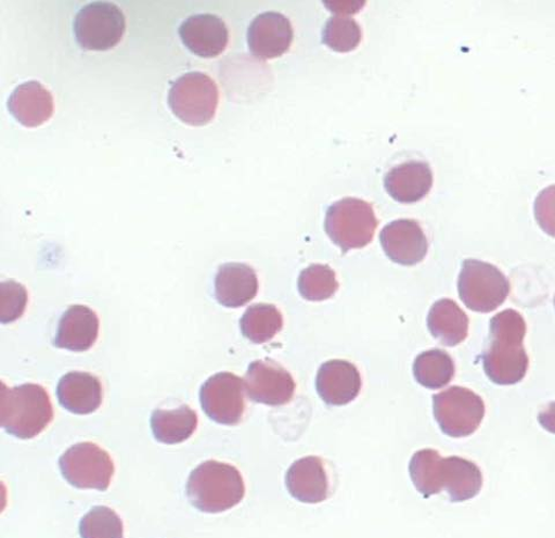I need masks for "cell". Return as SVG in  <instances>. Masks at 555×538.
Instances as JSON below:
<instances>
[{
    "label": "cell",
    "mask_w": 555,
    "mask_h": 538,
    "mask_svg": "<svg viewBox=\"0 0 555 538\" xmlns=\"http://www.w3.org/2000/svg\"><path fill=\"white\" fill-rule=\"evenodd\" d=\"M527 323L514 309L499 312L490 322V344L482 355L486 375L496 385L511 386L522 381L529 369L524 341Z\"/></svg>",
    "instance_id": "1"
},
{
    "label": "cell",
    "mask_w": 555,
    "mask_h": 538,
    "mask_svg": "<svg viewBox=\"0 0 555 538\" xmlns=\"http://www.w3.org/2000/svg\"><path fill=\"white\" fill-rule=\"evenodd\" d=\"M245 495V481L237 469L214 460L199 464L186 483L191 505L204 513L216 514L232 510Z\"/></svg>",
    "instance_id": "2"
},
{
    "label": "cell",
    "mask_w": 555,
    "mask_h": 538,
    "mask_svg": "<svg viewBox=\"0 0 555 538\" xmlns=\"http://www.w3.org/2000/svg\"><path fill=\"white\" fill-rule=\"evenodd\" d=\"M54 420V409L47 390L26 384L9 388L3 384L0 422L11 436L20 439L38 437Z\"/></svg>",
    "instance_id": "3"
},
{
    "label": "cell",
    "mask_w": 555,
    "mask_h": 538,
    "mask_svg": "<svg viewBox=\"0 0 555 538\" xmlns=\"http://www.w3.org/2000/svg\"><path fill=\"white\" fill-rule=\"evenodd\" d=\"M377 226L372 204L353 197L330 206L324 222L326 234L344 254L369 246Z\"/></svg>",
    "instance_id": "4"
},
{
    "label": "cell",
    "mask_w": 555,
    "mask_h": 538,
    "mask_svg": "<svg viewBox=\"0 0 555 538\" xmlns=\"http://www.w3.org/2000/svg\"><path fill=\"white\" fill-rule=\"evenodd\" d=\"M168 103L185 125L203 127L215 118L219 91L215 80L203 73H189L170 87Z\"/></svg>",
    "instance_id": "5"
},
{
    "label": "cell",
    "mask_w": 555,
    "mask_h": 538,
    "mask_svg": "<svg viewBox=\"0 0 555 538\" xmlns=\"http://www.w3.org/2000/svg\"><path fill=\"white\" fill-rule=\"evenodd\" d=\"M511 292L507 277L496 267L478 259H466L459 277V293L474 311L491 312L506 302Z\"/></svg>",
    "instance_id": "6"
},
{
    "label": "cell",
    "mask_w": 555,
    "mask_h": 538,
    "mask_svg": "<svg viewBox=\"0 0 555 538\" xmlns=\"http://www.w3.org/2000/svg\"><path fill=\"white\" fill-rule=\"evenodd\" d=\"M433 410L441 431L451 438L472 436L485 417L482 398L459 386L434 395Z\"/></svg>",
    "instance_id": "7"
},
{
    "label": "cell",
    "mask_w": 555,
    "mask_h": 538,
    "mask_svg": "<svg viewBox=\"0 0 555 538\" xmlns=\"http://www.w3.org/2000/svg\"><path fill=\"white\" fill-rule=\"evenodd\" d=\"M63 477L78 489L107 491L115 465L106 450L93 443L68 448L60 459Z\"/></svg>",
    "instance_id": "8"
},
{
    "label": "cell",
    "mask_w": 555,
    "mask_h": 538,
    "mask_svg": "<svg viewBox=\"0 0 555 538\" xmlns=\"http://www.w3.org/2000/svg\"><path fill=\"white\" fill-rule=\"evenodd\" d=\"M126 16L112 3H92L79 11L75 35L86 50L104 51L116 47L126 33Z\"/></svg>",
    "instance_id": "9"
},
{
    "label": "cell",
    "mask_w": 555,
    "mask_h": 538,
    "mask_svg": "<svg viewBox=\"0 0 555 538\" xmlns=\"http://www.w3.org/2000/svg\"><path fill=\"white\" fill-rule=\"evenodd\" d=\"M245 381L230 372L205 381L199 398L204 412L221 425H237L246 411Z\"/></svg>",
    "instance_id": "10"
},
{
    "label": "cell",
    "mask_w": 555,
    "mask_h": 538,
    "mask_svg": "<svg viewBox=\"0 0 555 538\" xmlns=\"http://www.w3.org/2000/svg\"><path fill=\"white\" fill-rule=\"evenodd\" d=\"M245 387L251 401L270 407L289 404L297 388L289 372L271 359L249 364Z\"/></svg>",
    "instance_id": "11"
},
{
    "label": "cell",
    "mask_w": 555,
    "mask_h": 538,
    "mask_svg": "<svg viewBox=\"0 0 555 538\" xmlns=\"http://www.w3.org/2000/svg\"><path fill=\"white\" fill-rule=\"evenodd\" d=\"M382 248L392 262L415 266L428 252V241L418 221L398 219L386 226L379 234Z\"/></svg>",
    "instance_id": "12"
},
{
    "label": "cell",
    "mask_w": 555,
    "mask_h": 538,
    "mask_svg": "<svg viewBox=\"0 0 555 538\" xmlns=\"http://www.w3.org/2000/svg\"><path fill=\"white\" fill-rule=\"evenodd\" d=\"M294 31L288 17L278 12H266L255 17L248 29V46L258 60H273L289 50Z\"/></svg>",
    "instance_id": "13"
},
{
    "label": "cell",
    "mask_w": 555,
    "mask_h": 538,
    "mask_svg": "<svg viewBox=\"0 0 555 538\" xmlns=\"http://www.w3.org/2000/svg\"><path fill=\"white\" fill-rule=\"evenodd\" d=\"M183 44L193 54L215 59L228 48V26L215 14H196L188 17L179 29Z\"/></svg>",
    "instance_id": "14"
},
{
    "label": "cell",
    "mask_w": 555,
    "mask_h": 538,
    "mask_svg": "<svg viewBox=\"0 0 555 538\" xmlns=\"http://www.w3.org/2000/svg\"><path fill=\"white\" fill-rule=\"evenodd\" d=\"M317 389L328 406L340 407L354 401L361 390V375L350 361L330 360L317 376Z\"/></svg>",
    "instance_id": "15"
},
{
    "label": "cell",
    "mask_w": 555,
    "mask_h": 538,
    "mask_svg": "<svg viewBox=\"0 0 555 538\" xmlns=\"http://www.w3.org/2000/svg\"><path fill=\"white\" fill-rule=\"evenodd\" d=\"M96 312L82 305L69 307L61 318L54 345L74 353L89 351L99 337Z\"/></svg>",
    "instance_id": "16"
},
{
    "label": "cell",
    "mask_w": 555,
    "mask_h": 538,
    "mask_svg": "<svg viewBox=\"0 0 555 538\" xmlns=\"http://www.w3.org/2000/svg\"><path fill=\"white\" fill-rule=\"evenodd\" d=\"M8 107L21 125L38 128L54 115V98L42 84L31 80L16 87Z\"/></svg>",
    "instance_id": "17"
},
{
    "label": "cell",
    "mask_w": 555,
    "mask_h": 538,
    "mask_svg": "<svg viewBox=\"0 0 555 538\" xmlns=\"http://www.w3.org/2000/svg\"><path fill=\"white\" fill-rule=\"evenodd\" d=\"M289 495L304 503H320L328 496V478L324 462L318 457L295 461L286 474Z\"/></svg>",
    "instance_id": "18"
},
{
    "label": "cell",
    "mask_w": 555,
    "mask_h": 538,
    "mask_svg": "<svg viewBox=\"0 0 555 538\" xmlns=\"http://www.w3.org/2000/svg\"><path fill=\"white\" fill-rule=\"evenodd\" d=\"M385 187L398 203H416L428 195L433 187V171L427 163L408 162L387 172Z\"/></svg>",
    "instance_id": "19"
},
{
    "label": "cell",
    "mask_w": 555,
    "mask_h": 538,
    "mask_svg": "<svg viewBox=\"0 0 555 538\" xmlns=\"http://www.w3.org/2000/svg\"><path fill=\"white\" fill-rule=\"evenodd\" d=\"M215 289L216 298L223 307L238 308L245 306L257 295V273L247 265H223L216 276Z\"/></svg>",
    "instance_id": "20"
},
{
    "label": "cell",
    "mask_w": 555,
    "mask_h": 538,
    "mask_svg": "<svg viewBox=\"0 0 555 538\" xmlns=\"http://www.w3.org/2000/svg\"><path fill=\"white\" fill-rule=\"evenodd\" d=\"M60 405L76 414L95 412L103 398L100 380L85 372H72L64 375L57 386Z\"/></svg>",
    "instance_id": "21"
},
{
    "label": "cell",
    "mask_w": 555,
    "mask_h": 538,
    "mask_svg": "<svg viewBox=\"0 0 555 538\" xmlns=\"http://www.w3.org/2000/svg\"><path fill=\"white\" fill-rule=\"evenodd\" d=\"M479 466L468 460L450 457L442 461V485L450 500L462 502L475 498L482 488Z\"/></svg>",
    "instance_id": "22"
},
{
    "label": "cell",
    "mask_w": 555,
    "mask_h": 538,
    "mask_svg": "<svg viewBox=\"0 0 555 538\" xmlns=\"http://www.w3.org/2000/svg\"><path fill=\"white\" fill-rule=\"evenodd\" d=\"M430 334L446 346H456L468 334V318L461 307L450 299L434 304L428 312Z\"/></svg>",
    "instance_id": "23"
},
{
    "label": "cell",
    "mask_w": 555,
    "mask_h": 538,
    "mask_svg": "<svg viewBox=\"0 0 555 538\" xmlns=\"http://www.w3.org/2000/svg\"><path fill=\"white\" fill-rule=\"evenodd\" d=\"M197 425V413L188 406L172 410H155L151 417L154 438L166 445L188 440L195 433Z\"/></svg>",
    "instance_id": "24"
},
{
    "label": "cell",
    "mask_w": 555,
    "mask_h": 538,
    "mask_svg": "<svg viewBox=\"0 0 555 538\" xmlns=\"http://www.w3.org/2000/svg\"><path fill=\"white\" fill-rule=\"evenodd\" d=\"M413 374L418 384L425 388L441 389L454 379L455 362L446 351L429 350L415 358Z\"/></svg>",
    "instance_id": "25"
},
{
    "label": "cell",
    "mask_w": 555,
    "mask_h": 538,
    "mask_svg": "<svg viewBox=\"0 0 555 538\" xmlns=\"http://www.w3.org/2000/svg\"><path fill=\"white\" fill-rule=\"evenodd\" d=\"M284 325L282 312L273 305L257 304L243 315L240 326L243 336L255 344L271 341Z\"/></svg>",
    "instance_id": "26"
},
{
    "label": "cell",
    "mask_w": 555,
    "mask_h": 538,
    "mask_svg": "<svg viewBox=\"0 0 555 538\" xmlns=\"http://www.w3.org/2000/svg\"><path fill=\"white\" fill-rule=\"evenodd\" d=\"M442 461L438 450L422 449L410 461V476L415 489L428 498L443 490Z\"/></svg>",
    "instance_id": "27"
},
{
    "label": "cell",
    "mask_w": 555,
    "mask_h": 538,
    "mask_svg": "<svg viewBox=\"0 0 555 538\" xmlns=\"http://www.w3.org/2000/svg\"><path fill=\"white\" fill-rule=\"evenodd\" d=\"M336 272L325 265H312L299 276L301 297L308 302H324L333 298L338 290Z\"/></svg>",
    "instance_id": "28"
},
{
    "label": "cell",
    "mask_w": 555,
    "mask_h": 538,
    "mask_svg": "<svg viewBox=\"0 0 555 538\" xmlns=\"http://www.w3.org/2000/svg\"><path fill=\"white\" fill-rule=\"evenodd\" d=\"M362 39L360 25L347 14L330 17L323 30V43L337 52L357 49Z\"/></svg>",
    "instance_id": "29"
},
{
    "label": "cell",
    "mask_w": 555,
    "mask_h": 538,
    "mask_svg": "<svg viewBox=\"0 0 555 538\" xmlns=\"http://www.w3.org/2000/svg\"><path fill=\"white\" fill-rule=\"evenodd\" d=\"M79 533L81 538H124L125 527L112 509L96 507L81 518Z\"/></svg>",
    "instance_id": "30"
},
{
    "label": "cell",
    "mask_w": 555,
    "mask_h": 538,
    "mask_svg": "<svg viewBox=\"0 0 555 538\" xmlns=\"http://www.w3.org/2000/svg\"><path fill=\"white\" fill-rule=\"evenodd\" d=\"M0 297H2V309H0V321L3 324L14 322L22 318L28 302V294L22 284L13 281L0 285Z\"/></svg>",
    "instance_id": "31"
},
{
    "label": "cell",
    "mask_w": 555,
    "mask_h": 538,
    "mask_svg": "<svg viewBox=\"0 0 555 538\" xmlns=\"http://www.w3.org/2000/svg\"><path fill=\"white\" fill-rule=\"evenodd\" d=\"M534 217L541 229L555 238V184L541 191L534 201Z\"/></svg>",
    "instance_id": "32"
},
{
    "label": "cell",
    "mask_w": 555,
    "mask_h": 538,
    "mask_svg": "<svg viewBox=\"0 0 555 538\" xmlns=\"http://www.w3.org/2000/svg\"><path fill=\"white\" fill-rule=\"evenodd\" d=\"M538 421L546 431L555 434V402H552L545 408L540 415Z\"/></svg>",
    "instance_id": "33"
},
{
    "label": "cell",
    "mask_w": 555,
    "mask_h": 538,
    "mask_svg": "<svg viewBox=\"0 0 555 538\" xmlns=\"http://www.w3.org/2000/svg\"><path fill=\"white\" fill-rule=\"evenodd\" d=\"M554 305H555V298H554Z\"/></svg>",
    "instance_id": "34"
}]
</instances>
